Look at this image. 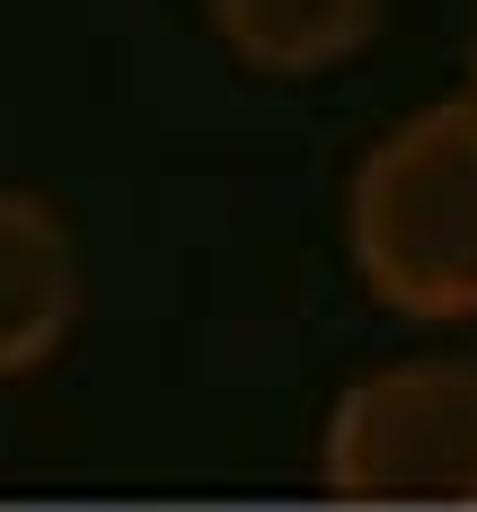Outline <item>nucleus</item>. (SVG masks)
I'll return each instance as SVG.
<instances>
[{
  "instance_id": "7ed1b4c3",
  "label": "nucleus",
  "mask_w": 477,
  "mask_h": 512,
  "mask_svg": "<svg viewBox=\"0 0 477 512\" xmlns=\"http://www.w3.org/2000/svg\"><path fill=\"white\" fill-rule=\"evenodd\" d=\"M71 309H80V256L62 212L0 186V380L36 371L71 336Z\"/></svg>"
},
{
  "instance_id": "20e7f679",
  "label": "nucleus",
  "mask_w": 477,
  "mask_h": 512,
  "mask_svg": "<svg viewBox=\"0 0 477 512\" xmlns=\"http://www.w3.org/2000/svg\"><path fill=\"white\" fill-rule=\"evenodd\" d=\"M204 9H212V36L248 71H274V80L327 71V62L363 53L380 27V0H204Z\"/></svg>"
},
{
  "instance_id": "f03ea898",
  "label": "nucleus",
  "mask_w": 477,
  "mask_h": 512,
  "mask_svg": "<svg viewBox=\"0 0 477 512\" xmlns=\"http://www.w3.org/2000/svg\"><path fill=\"white\" fill-rule=\"evenodd\" d=\"M318 477L345 504H477V362L424 354L363 371L327 407Z\"/></svg>"
},
{
  "instance_id": "f257e3e1",
  "label": "nucleus",
  "mask_w": 477,
  "mask_h": 512,
  "mask_svg": "<svg viewBox=\"0 0 477 512\" xmlns=\"http://www.w3.org/2000/svg\"><path fill=\"white\" fill-rule=\"evenodd\" d=\"M345 256L371 301L416 327L477 318V89L416 106L363 151L345 186Z\"/></svg>"
}]
</instances>
